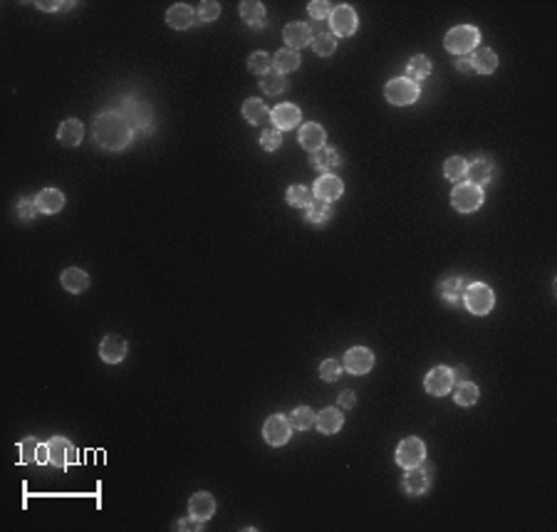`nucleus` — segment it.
Wrapping results in <instances>:
<instances>
[{
  "label": "nucleus",
  "mask_w": 557,
  "mask_h": 532,
  "mask_svg": "<svg viewBox=\"0 0 557 532\" xmlns=\"http://www.w3.org/2000/svg\"><path fill=\"white\" fill-rule=\"evenodd\" d=\"M92 134H94L97 147L106 149V151H124L137 137L127 117L122 112H114V109L97 114L94 124H92Z\"/></svg>",
  "instance_id": "nucleus-1"
},
{
  "label": "nucleus",
  "mask_w": 557,
  "mask_h": 532,
  "mask_svg": "<svg viewBox=\"0 0 557 532\" xmlns=\"http://www.w3.org/2000/svg\"><path fill=\"white\" fill-rule=\"evenodd\" d=\"M478 45H481V30L473 25H456L443 37V47L456 57L471 55Z\"/></svg>",
  "instance_id": "nucleus-2"
},
{
  "label": "nucleus",
  "mask_w": 557,
  "mask_h": 532,
  "mask_svg": "<svg viewBox=\"0 0 557 532\" xmlns=\"http://www.w3.org/2000/svg\"><path fill=\"white\" fill-rule=\"evenodd\" d=\"M493 304H496V295H493V290L486 283H471L466 287V292H463V307L471 314L483 317V314L491 312Z\"/></svg>",
  "instance_id": "nucleus-3"
},
{
  "label": "nucleus",
  "mask_w": 557,
  "mask_h": 532,
  "mask_svg": "<svg viewBox=\"0 0 557 532\" xmlns=\"http://www.w3.org/2000/svg\"><path fill=\"white\" fill-rule=\"evenodd\" d=\"M419 94H421L419 85H416V82H411L409 77H396V80L386 82V87H384L386 101H389V104H394V106L414 104V101L419 99Z\"/></svg>",
  "instance_id": "nucleus-4"
},
{
  "label": "nucleus",
  "mask_w": 557,
  "mask_h": 532,
  "mask_svg": "<svg viewBox=\"0 0 557 532\" xmlns=\"http://www.w3.org/2000/svg\"><path fill=\"white\" fill-rule=\"evenodd\" d=\"M451 206L458 213H473L483 206V188L473 186V183H456V188L451 191Z\"/></svg>",
  "instance_id": "nucleus-5"
},
{
  "label": "nucleus",
  "mask_w": 557,
  "mask_h": 532,
  "mask_svg": "<svg viewBox=\"0 0 557 532\" xmlns=\"http://www.w3.org/2000/svg\"><path fill=\"white\" fill-rule=\"evenodd\" d=\"M360 27V18H357L352 6H337L329 16V30L334 37H350Z\"/></svg>",
  "instance_id": "nucleus-6"
},
{
  "label": "nucleus",
  "mask_w": 557,
  "mask_h": 532,
  "mask_svg": "<svg viewBox=\"0 0 557 532\" xmlns=\"http://www.w3.org/2000/svg\"><path fill=\"white\" fill-rule=\"evenodd\" d=\"M453 386H456V379H453V369H448V366H434L424 379V389L429 396L451 394Z\"/></svg>",
  "instance_id": "nucleus-7"
},
{
  "label": "nucleus",
  "mask_w": 557,
  "mask_h": 532,
  "mask_svg": "<svg viewBox=\"0 0 557 532\" xmlns=\"http://www.w3.org/2000/svg\"><path fill=\"white\" fill-rule=\"evenodd\" d=\"M122 114L127 117V122L132 124L134 134L142 132V129L154 127V114H152V109H149V104L134 99V97H127V99H124V112Z\"/></svg>",
  "instance_id": "nucleus-8"
},
{
  "label": "nucleus",
  "mask_w": 557,
  "mask_h": 532,
  "mask_svg": "<svg viewBox=\"0 0 557 532\" xmlns=\"http://www.w3.org/2000/svg\"><path fill=\"white\" fill-rule=\"evenodd\" d=\"M290 433H293V426H290L288 416H283V414L270 416V419L265 421V426H263L265 443H268V446H275V448L285 446V443L290 441Z\"/></svg>",
  "instance_id": "nucleus-9"
},
{
  "label": "nucleus",
  "mask_w": 557,
  "mask_h": 532,
  "mask_svg": "<svg viewBox=\"0 0 557 532\" xmlns=\"http://www.w3.org/2000/svg\"><path fill=\"white\" fill-rule=\"evenodd\" d=\"M426 461V443L421 441V438H404V441L399 443V448H396V463H399L401 468H414L419 466V463Z\"/></svg>",
  "instance_id": "nucleus-10"
},
{
  "label": "nucleus",
  "mask_w": 557,
  "mask_h": 532,
  "mask_svg": "<svg viewBox=\"0 0 557 532\" xmlns=\"http://www.w3.org/2000/svg\"><path fill=\"white\" fill-rule=\"evenodd\" d=\"M401 485H404L406 495H414V497L424 495L431 488V468H426L424 463H419V466H414V468H406Z\"/></svg>",
  "instance_id": "nucleus-11"
},
{
  "label": "nucleus",
  "mask_w": 557,
  "mask_h": 532,
  "mask_svg": "<svg viewBox=\"0 0 557 532\" xmlns=\"http://www.w3.org/2000/svg\"><path fill=\"white\" fill-rule=\"evenodd\" d=\"M345 193V183H342L340 176H334V173H322L317 176V181L312 183V196L319 198V201H337V198Z\"/></svg>",
  "instance_id": "nucleus-12"
},
{
  "label": "nucleus",
  "mask_w": 557,
  "mask_h": 532,
  "mask_svg": "<svg viewBox=\"0 0 557 532\" xmlns=\"http://www.w3.org/2000/svg\"><path fill=\"white\" fill-rule=\"evenodd\" d=\"M342 366H345L350 374L355 376H365L372 371V366H374V354H372L367 347H352L350 352L345 354V361H342Z\"/></svg>",
  "instance_id": "nucleus-13"
},
{
  "label": "nucleus",
  "mask_w": 557,
  "mask_h": 532,
  "mask_svg": "<svg viewBox=\"0 0 557 532\" xmlns=\"http://www.w3.org/2000/svg\"><path fill=\"white\" fill-rule=\"evenodd\" d=\"M493 176H496V163H493L491 159H486V156H476L466 166L468 183H473V186H478V188L488 186V183L493 181Z\"/></svg>",
  "instance_id": "nucleus-14"
},
{
  "label": "nucleus",
  "mask_w": 557,
  "mask_h": 532,
  "mask_svg": "<svg viewBox=\"0 0 557 532\" xmlns=\"http://www.w3.org/2000/svg\"><path fill=\"white\" fill-rule=\"evenodd\" d=\"M47 451H50V466H55V468H67L70 463L77 461V451L72 448V443L62 436L50 438Z\"/></svg>",
  "instance_id": "nucleus-15"
},
{
  "label": "nucleus",
  "mask_w": 557,
  "mask_h": 532,
  "mask_svg": "<svg viewBox=\"0 0 557 532\" xmlns=\"http://www.w3.org/2000/svg\"><path fill=\"white\" fill-rule=\"evenodd\" d=\"M300 117H302V109H300V106H295V104H290V101L275 106L273 112H270V122H273V127L278 129V132L295 129L300 124Z\"/></svg>",
  "instance_id": "nucleus-16"
},
{
  "label": "nucleus",
  "mask_w": 557,
  "mask_h": 532,
  "mask_svg": "<svg viewBox=\"0 0 557 532\" xmlns=\"http://www.w3.org/2000/svg\"><path fill=\"white\" fill-rule=\"evenodd\" d=\"M466 287H468V283L461 275H448V278H443L439 283V297L443 299L446 304H461Z\"/></svg>",
  "instance_id": "nucleus-17"
},
{
  "label": "nucleus",
  "mask_w": 557,
  "mask_h": 532,
  "mask_svg": "<svg viewBox=\"0 0 557 532\" xmlns=\"http://www.w3.org/2000/svg\"><path fill=\"white\" fill-rule=\"evenodd\" d=\"M99 357L106 364H119L127 357V340L119 335H106L99 345Z\"/></svg>",
  "instance_id": "nucleus-18"
},
{
  "label": "nucleus",
  "mask_w": 557,
  "mask_h": 532,
  "mask_svg": "<svg viewBox=\"0 0 557 532\" xmlns=\"http://www.w3.org/2000/svg\"><path fill=\"white\" fill-rule=\"evenodd\" d=\"M283 37H285V45H288L290 50H302V47H307L310 42H312L314 30L307 23H290L283 30Z\"/></svg>",
  "instance_id": "nucleus-19"
},
{
  "label": "nucleus",
  "mask_w": 557,
  "mask_h": 532,
  "mask_svg": "<svg viewBox=\"0 0 557 532\" xmlns=\"http://www.w3.org/2000/svg\"><path fill=\"white\" fill-rule=\"evenodd\" d=\"M300 147L307 149L310 154H314L317 149L327 147V132L314 122L302 124V127H300Z\"/></svg>",
  "instance_id": "nucleus-20"
},
{
  "label": "nucleus",
  "mask_w": 557,
  "mask_h": 532,
  "mask_svg": "<svg viewBox=\"0 0 557 532\" xmlns=\"http://www.w3.org/2000/svg\"><path fill=\"white\" fill-rule=\"evenodd\" d=\"M213 512H216V497H213L211 493L201 490V493H196V495H191V500H188V515L206 522L213 517Z\"/></svg>",
  "instance_id": "nucleus-21"
},
{
  "label": "nucleus",
  "mask_w": 557,
  "mask_h": 532,
  "mask_svg": "<svg viewBox=\"0 0 557 532\" xmlns=\"http://www.w3.org/2000/svg\"><path fill=\"white\" fill-rule=\"evenodd\" d=\"M166 23L173 30H188L196 23V11L186 3H176L166 11Z\"/></svg>",
  "instance_id": "nucleus-22"
},
{
  "label": "nucleus",
  "mask_w": 557,
  "mask_h": 532,
  "mask_svg": "<svg viewBox=\"0 0 557 532\" xmlns=\"http://www.w3.org/2000/svg\"><path fill=\"white\" fill-rule=\"evenodd\" d=\"M238 11H240V20L248 27H253V30H260V27L268 23V18H265V6L258 3V0H243L238 6Z\"/></svg>",
  "instance_id": "nucleus-23"
},
{
  "label": "nucleus",
  "mask_w": 557,
  "mask_h": 532,
  "mask_svg": "<svg viewBox=\"0 0 557 532\" xmlns=\"http://www.w3.org/2000/svg\"><path fill=\"white\" fill-rule=\"evenodd\" d=\"M342 423H345V416H342L340 409H334V406L322 409L317 416H314V426H317L319 433H324V436H332V433H337L342 428Z\"/></svg>",
  "instance_id": "nucleus-24"
},
{
  "label": "nucleus",
  "mask_w": 557,
  "mask_h": 532,
  "mask_svg": "<svg viewBox=\"0 0 557 532\" xmlns=\"http://www.w3.org/2000/svg\"><path fill=\"white\" fill-rule=\"evenodd\" d=\"M310 163H312V168H317V171L329 173L332 168H337L342 163V154L332 147H322L314 154H310Z\"/></svg>",
  "instance_id": "nucleus-25"
},
{
  "label": "nucleus",
  "mask_w": 557,
  "mask_h": 532,
  "mask_svg": "<svg viewBox=\"0 0 557 532\" xmlns=\"http://www.w3.org/2000/svg\"><path fill=\"white\" fill-rule=\"evenodd\" d=\"M332 216H334L332 206H329L327 201H319V198H312V201L307 203V208H305V218H307V223L317 225V228L327 225L329 221H332Z\"/></svg>",
  "instance_id": "nucleus-26"
},
{
  "label": "nucleus",
  "mask_w": 557,
  "mask_h": 532,
  "mask_svg": "<svg viewBox=\"0 0 557 532\" xmlns=\"http://www.w3.org/2000/svg\"><path fill=\"white\" fill-rule=\"evenodd\" d=\"M471 65L473 72H478V75H493L498 70V55L491 47H478L471 52Z\"/></svg>",
  "instance_id": "nucleus-27"
},
{
  "label": "nucleus",
  "mask_w": 557,
  "mask_h": 532,
  "mask_svg": "<svg viewBox=\"0 0 557 532\" xmlns=\"http://www.w3.org/2000/svg\"><path fill=\"white\" fill-rule=\"evenodd\" d=\"M60 283H62V287H65L67 292L80 295V292H85V290L90 287V275H87L82 268H67L65 273L60 275Z\"/></svg>",
  "instance_id": "nucleus-28"
},
{
  "label": "nucleus",
  "mask_w": 557,
  "mask_h": 532,
  "mask_svg": "<svg viewBox=\"0 0 557 532\" xmlns=\"http://www.w3.org/2000/svg\"><path fill=\"white\" fill-rule=\"evenodd\" d=\"M35 201H37L40 213H47V216L60 213L62 208H65V196H62V191H57V188H42L35 196Z\"/></svg>",
  "instance_id": "nucleus-29"
},
{
  "label": "nucleus",
  "mask_w": 557,
  "mask_h": 532,
  "mask_svg": "<svg viewBox=\"0 0 557 532\" xmlns=\"http://www.w3.org/2000/svg\"><path fill=\"white\" fill-rule=\"evenodd\" d=\"M57 139H60L65 147H80L82 139H85V127L77 119H65L57 129Z\"/></svg>",
  "instance_id": "nucleus-30"
},
{
  "label": "nucleus",
  "mask_w": 557,
  "mask_h": 532,
  "mask_svg": "<svg viewBox=\"0 0 557 532\" xmlns=\"http://www.w3.org/2000/svg\"><path fill=\"white\" fill-rule=\"evenodd\" d=\"M300 52L298 50H290V47H285V50H278L273 55V67L280 72V75H290V72L300 70Z\"/></svg>",
  "instance_id": "nucleus-31"
},
{
  "label": "nucleus",
  "mask_w": 557,
  "mask_h": 532,
  "mask_svg": "<svg viewBox=\"0 0 557 532\" xmlns=\"http://www.w3.org/2000/svg\"><path fill=\"white\" fill-rule=\"evenodd\" d=\"M240 112H243L245 122H250V124H265L270 119L268 106H265L260 99H255V97H250V99L243 101V109H240Z\"/></svg>",
  "instance_id": "nucleus-32"
},
{
  "label": "nucleus",
  "mask_w": 557,
  "mask_h": 532,
  "mask_svg": "<svg viewBox=\"0 0 557 532\" xmlns=\"http://www.w3.org/2000/svg\"><path fill=\"white\" fill-rule=\"evenodd\" d=\"M431 75V60L426 55H414L409 60V65H406V77H409L411 82H424L426 77Z\"/></svg>",
  "instance_id": "nucleus-33"
},
{
  "label": "nucleus",
  "mask_w": 557,
  "mask_h": 532,
  "mask_svg": "<svg viewBox=\"0 0 557 532\" xmlns=\"http://www.w3.org/2000/svg\"><path fill=\"white\" fill-rule=\"evenodd\" d=\"M478 396H481V389L468 379L461 381V384L456 386V391H453V401H456V406H463V409H468V406L476 404Z\"/></svg>",
  "instance_id": "nucleus-34"
},
{
  "label": "nucleus",
  "mask_w": 557,
  "mask_h": 532,
  "mask_svg": "<svg viewBox=\"0 0 557 532\" xmlns=\"http://www.w3.org/2000/svg\"><path fill=\"white\" fill-rule=\"evenodd\" d=\"M260 89L265 94H280V92L288 89V80L278 70H268L265 75H260Z\"/></svg>",
  "instance_id": "nucleus-35"
},
{
  "label": "nucleus",
  "mask_w": 557,
  "mask_h": 532,
  "mask_svg": "<svg viewBox=\"0 0 557 532\" xmlns=\"http://www.w3.org/2000/svg\"><path fill=\"white\" fill-rule=\"evenodd\" d=\"M314 416L317 414H314L312 409H307V406H298V409L288 416V421L295 431H307V428H312L314 426Z\"/></svg>",
  "instance_id": "nucleus-36"
},
{
  "label": "nucleus",
  "mask_w": 557,
  "mask_h": 532,
  "mask_svg": "<svg viewBox=\"0 0 557 532\" xmlns=\"http://www.w3.org/2000/svg\"><path fill=\"white\" fill-rule=\"evenodd\" d=\"M466 166H468V161L463 156L446 159V163H443V176L448 178V181H453V183H461L463 178H466Z\"/></svg>",
  "instance_id": "nucleus-37"
},
{
  "label": "nucleus",
  "mask_w": 557,
  "mask_h": 532,
  "mask_svg": "<svg viewBox=\"0 0 557 532\" xmlns=\"http://www.w3.org/2000/svg\"><path fill=\"white\" fill-rule=\"evenodd\" d=\"M310 45H312V50L317 52L319 57H329L337 50V37H334L332 32H314Z\"/></svg>",
  "instance_id": "nucleus-38"
},
{
  "label": "nucleus",
  "mask_w": 557,
  "mask_h": 532,
  "mask_svg": "<svg viewBox=\"0 0 557 532\" xmlns=\"http://www.w3.org/2000/svg\"><path fill=\"white\" fill-rule=\"evenodd\" d=\"M312 191L310 188H305V186H300V183H293V186L288 188V193H285V201L290 203L293 208H307V203L312 201Z\"/></svg>",
  "instance_id": "nucleus-39"
},
{
  "label": "nucleus",
  "mask_w": 557,
  "mask_h": 532,
  "mask_svg": "<svg viewBox=\"0 0 557 532\" xmlns=\"http://www.w3.org/2000/svg\"><path fill=\"white\" fill-rule=\"evenodd\" d=\"M16 213L20 221L30 223V221H35L37 216H40V208H37V201L32 196H23L20 201L16 203Z\"/></svg>",
  "instance_id": "nucleus-40"
},
{
  "label": "nucleus",
  "mask_w": 557,
  "mask_h": 532,
  "mask_svg": "<svg viewBox=\"0 0 557 532\" xmlns=\"http://www.w3.org/2000/svg\"><path fill=\"white\" fill-rule=\"evenodd\" d=\"M248 70L258 77L265 75L268 70H273V57H270L268 52H253V55L248 57Z\"/></svg>",
  "instance_id": "nucleus-41"
},
{
  "label": "nucleus",
  "mask_w": 557,
  "mask_h": 532,
  "mask_svg": "<svg viewBox=\"0 0 557 532\" xmlns=\"http://www.w3.org/2000/svg\"><path fill=\"white\" fill-rule=\"evenodd\" d=\"M221 3H216V0H203L201 6H198V11H196V18L201 23H213V20H218L221 18Z\"/></svg>",
  "instance_id": "nucleus-42"
},
{
  "label": "nucleus",
  "mask_w": 557,
  "mask_h": 532,
  "mask_svg": "<svg viewBox=\"0 0 557 532\" xmlns=\"http://www.w3.org/2000/svg\"><path fill=\"white\" fill-rule=\"evenodd\" d=\"M342 369H345V366H342L337 359H324L322 364H319V379H322V381H337L342 376Z\"/></svg>",
  "instance_id": "nucleus-43"
},
{
  "label": "nucleus",
  "mask_w": 557,
  "mask_h": 532,
  "mask_svg": "<svg viewBox=\"0 0 557 532\" xmlns=\"http://www.w3.org/2000/svg\"><path fill=\"white\" fill-rule=\"evenodd\" d=\"M334 8L329 6L327 0H312L307 6V13L312 20H329V16H332Z\"/></svg>",
  "instance_id": "nucleus-44"
},
{
  "label": "nucleus",
  "mask_w": 557,
  "mask_h": 532,
  "mask_svg": "<svg viewBox=\"0 0 557 532\" xmlns=\"http://www.w3.org/2000/svg\"><path fill=\"white\" fill-rule=\"evenodd\" d=\"M280 144H283V132H278L275 127L260 134V149H265V151H275V149H280Z\"/></svg>",
  "instance_id": "nucleus-45"
},
{
  "label": "nucleus",
  "mask_w": 557,
  "mask_h": 532,
  "mask_svg": "<svg viewBox=\"0 0 557 532\" xmlns=\"http://www.w3.org/2000/svg\"><path fill=\"white\" fill-rule=\"evenodd\" d=\"M37 448H40V443H37L35 438H23V443H20V461L23 463H37Z\"/></svg>",
  "instance_id": "nucleus-46"
},
{
  "label": "nucleus",
  "mask_w": 557,
  "mask_h": 532,
  "mask_svg": "<svg viewBox=\"0 0 557 532\" xmlns=\"http://www.w3.org/2000/svg\"><path fill=\"white\" fill-rule=\"evenodd\" d=\"M37 8H40V11H45V13H55V11H67V8H72L75 6V3H55V0H37L35 3Z\"/></svg>",
  "instance_id": "nucleus-47"
},
{
  "label": "nucleus",
  "mask_w": 557,
  "mask_h": 532,
  "mask_svg": "<svg viewBox=\"0 0 557 532\" xmlns=\"http://www.w3.org/2000/svg\"><path fill=\"white\" fill-rule=\"evenodd\" d=\"M173 530H196L201 532L203 530V522L196 520V517H181V520H176V525H173Z\"/></svg>",
  "instance_id": "nucleus-48"
},
{
  "label": "nucleus",
  "mask_w": 557,
  "mask_h": 532,
  "mask_svg": "<svg viewBox=\"0 0 557 532\" xmlns=\"http://www.w3.org/2000/svg\"><path fill=\"white\" fill-rule=\"evenodd\" d=\"M337 404H340L342 409H355V406H357V396H355V391H342V394L337 396Z\"/></svg>",
  "instance_id": "nucleus-49"
},
{
  "label": "nucleus",
  "mask_w": 557,
  "mask_h": 532,
  "mask_svg": "<svg viewBox=\"0 0 557 532\" xmlns=\"http://www.w3.org/2000/svg\"><path fill=\"white\" fill-rule=\"evenodd\" d=\"M456 70L461 72V75H471V72H473L471 55H461V57H456Z\"/></svg>",
  "instance_id": "nucleus-50"
},
{
  "label": "nucleus",
  "mask_w": 557,
  "mask_h": 532,
  "mask_svg": "<svg viewBox=\"0 0 557 532\" xmlns=\"http://www.w3.org/2000/svg\"><path fill=\"white\" fill-rule=\"evenodd\" d=\"M453 379H461V381H466V379H468V369H466V366H461V369H456V371H453Z\"/></svg>",
  "instance_id": "nucleus-51"
}]
</instances>
